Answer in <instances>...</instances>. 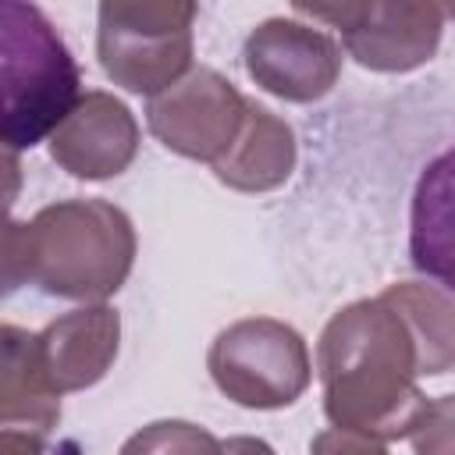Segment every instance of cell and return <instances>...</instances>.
I'll use <instances>...</instances> for the list:
<instances>
[{
  "mask_svg": "<svg viewBox=\"0 0 455 455\" xmlns=\"http://www.w3.org/2000/svg\"><path fill=\"white\" fill-rule=\"evenodd\" d=\"M323 412L334 427L377 441L409 437L427 412L419 373H434L423 341L387 291L331 316L316 345Z\"/></svg>",
  "mask_w": 455,
  "mask_h": 455,
  "instance_id": "1",
  "label": "cell"
},
{
  "mask_svg": "<svg viewBox=\"0 0 455 455\" xmlns=\"http://www.w3.org/2000/svg\"><path fill=\"white\" fill-rule=\"evenodd\" d=\"M82 71L36 4L0 0V146L32 149L71 114Z\"/></svg>",
  "mask_w": 455,
  "mask_h": 455,
  "instance_id": "2",
  "label": "cell"
},
{
  "mask_svg": "<svg viewBox=\"0 0 455 455\" xmlns=\"http://www.w3.org/2000/svg\"><path fill=\"white\" fill-rule=\"evenodd\" d=\"M32 281L64 299L114 295L135 259V231L124 210L107 199H68L36 213Z\"/></svg>",
  "mask_w": 455,
  "mask_h": 455,
  "instance_id": "3",
  "label": "cell"
},
{
  "mask_svg": "<svg viewBox=\"0 0 455 455\" xmlns=\"http://www.w3.org/2000/svg\"><path fill=\"white\" fill-rule=\"evenodd\" d=\"M206 363L213 384L245 409H284L313 377L302 334L270 316H249L224 327Z\"/></svg>",
  "mask_w": 455,
  "mask_h": 455,
  "instance_id": "4",
  "label": "cell"
},
{
  "mask_svg": "<svg viewBox=\"0 0 455 455\" xmlns=\"http://www.w3.org/2000/svg\"><path fill=\"white\" fill-rule=\"evenodd\" d=\"M192 4H103V71L128 92L160 96L192 64Z\"/></svg>",
  "mask_w": 455,
  "mask_h": 455,
  "instance_id": "5",
  "label": "cell"
},
{
  "mask_svg": "<svg viewBox=\"0 0 455 455\" xmlns=\"http://www.w3.org/2000/svg\"><path fill=\"white\" fill-rule=\"evenodd\" d=\"M245 103L249 100H242L228 78L210 68H199L188 78H178L160 96H153L146 107V121L167 149L188 160L217 164L231 149L245 121Z\"/></svg>",
  "mask_w": 455,
  "mask_h": 455,
  "instance_id": "6",
  "label": "cell"
},
{
  "mask_svg": "<svg viewBox=\"0 0 455 455\" xmlns=\"http://www.w3.org/2000/svg\"><path fill=\"white\" fill-rule=\"evenodd\" d=\"M341 28L348 53L373 71H409L434 57L441 43L444 7L437 4H352V7H295Z\"/></svg>",
  "mask_w": 455,
  "mask_h": 455,
  "instance_id": "7",
  "label": "cell"
},
{
  "mask_svg": "<svg viewBox=\"0 0 455 455\" xmlns=\"http://www.w3.org/2000/svg\"><path fill=\"white\" fill-rule=\"evenodd\" d=\"M245 68L267 92L291 103H309L331 92L341 71V53L331 36L274 18L249 36Z\"/></svg>",
  "mask_w": 455,
  "mask_h": 455,
  "instance_id": "8",
  "label": "cell"
},
{
  "mask_svg": "<svg viewBox=\"0 0 455 455\" xmlns=\"http://www.w3.org/2000/svg\"><path fill=\"white\" fill-rule=\"evenodd\" d=\"M139 149L132 110L110 92H85L50 135V156L75 178L103 181L121 174Z\"/></svg>",
  "mask_w": 455,
  "mask_h": 455,
  "instance_id": "9",
  "label": "cell"
},
{
  "mask_svg": "<svg viewBox=\"0 0 455 455\" xmlns=\"http://www.w3.org/2000/svg\"><path fill=\"white\" fill-rule=\"evenodd\" d=\"M60 419V391L46 377L39 334L0 323V430L46 437Z\"/></svg>",
  "mask_w": 455,
  "mask_h": 455,
  "instance_id": "10",
  "label": "cell"
},
{
  "mask_svg": "<svg viewBox=\"0 0 455 455\" xmlns=\"http://www.w3.org/2000/svg\"><path fill=\"white\" fill-rule=\"evenodd\" d=\"M117 338H121V320L110 306H85L53 320L39 334V352L50 384L60 395L96 384L117 355Z\"/></svg>",
  "mask_w": 455,
  "mask_h": 455,
  "instance_id": "11",
  "label": "cell"
},
{
  "mask_svg": "<svg viewBox=\"0 0 455 455\" xmlns=\"http://www.w3.org/2000/svg\"><path fill=\"white\" fill-rule=\"evenodd\" d=\"M295 167V135L267 107L245 103V121L231 149L213 164V174L238 192L277 188Z\"/></svg>",
  "mask_w": 455,
  "mask_h": 455,
  "instance_id": "12",
  "label": "cell"
},
{
  "mask_svg": "<svg viewBox=\"0 0 455 455\" xmlns=\"http://www.w3.org/2000/svg\"><path fill=\"white\" fill-rule=\"evenodd\" d=\"M387 295L405 313L416 338L423 341L434 373H444L451 366V302H448V291L430 288V284H391Z\"/></svg>",
  "mask_w": 455,
  "mask_h": 455,
  "instance_id": "13",
  "label": "cell"
},
{
  "mask_svg": "<svg viewBox=\"0 0 455 455\" xmlns=\"http://www.w3.org/2000/svg\"><path fill=\"white\" fill-rule=\"evenodd\" d=\"M121 455H220V441L185 419H160L121 444Z\"/></svg>",
  "mask_w": 455,
  "mask_h": 455,
  "instance_id": "14",
  "label": "cell"
},
{
  "mask_svg": "<svg viewBox=\"0 0 455 455\" xmlns=\"http://www.w3.org/2000/svg\"><path fill=\"white\" fill-rule=\"evenodd\" d=\"M32 281V235L28 224L0 220V299Z\"/></svg>",
  "mask_w": 455,
  "mask_h": 455,
  "instance_id": "15",
  "label": "cell"
},
{
  "mask_svg": "<svg viewBox=\"0 0 455 455\" xmlns=\"http://www.w3.org/2000/svg\"><path fill=\"white\" fill-rule=\"evenodd\" d=\"M416 455H451V395L427 405L419 423L409 430Z\"/></svg>",
  "mask_w": 455,
  "mask_h": 455,
  "instance_id": "16",
  "label": "cell"
},
{
  "mask_svg": "<svg viewBox=\"0 0 455 455\" xmlns=\"http://www.w3.org/2000/svg\"><path fill=\"white\" fill-rule=\"evenodd\" d=\"M313 455H387V448H384V441L366 437V434H359V430L331 427V430L316 434Z\"/></svg>",
  "mask_w": 455,
  "mask_h": 455,
  "instance_id": "17",
  "label": "cell"
},
{
  "mask_svg": "<svg viewBox=\"0 0 455 455\" xmlns=\"http://www.w3.org/2000/svg\"><path fill=\"white\" fill-rule=\"evenodd\" d=\"M18 192H21V164H18V156L11 149L0 146V220L7 217L11 203L18 199Z\"/></svg>",
  "mask_w": 455,
  "mask_h": 455,
  "instance_id": "18",
  "label": "cell"
},
{
  "mask_svg": "<svg viewBox=\"0 0 455 455\" xmlns=\"http://www.w3.org/2000/svg\"><path fill=\"white\" fill-rule=\"evenodd\" d=\"M0 455H43V437L0 430Z\"/></svg>",
  "mask_w": 455,
  "mask_h": 455,
  "instance_id": "19",
  "label": "cell"
},
{
  "mask_svg": "<svg viewBox=\"0 0 455 455\" xmlns=\"http://www.w3.org/2000/svg\"><path fill=\"white\" fill-rule=\"evenodd\" d=\"M220 455H274V448L259 437H228L220 441Z\"/></svg>",
  "mask_w": 455,
  "mask_h": 455,
  "instance_id": "20",
  "label": "cell"
}]
</instances>
